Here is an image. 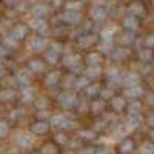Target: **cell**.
Masks as SVG:
<instances>
[{"label": "cell", "mask_w": 154, "mask_h": 154, "mask_svg": "<svg viewBox=\"0 0 154 154\" xmlns=\"http://www.w3.org/2000/svg\"><path fill=\"white\" fill-rule=\"evenodd\" d=\"M31 68L35 69V71H40L43 66H42V63H40V62H32V63H31Z\"/></svg>", "instance_id": "7a4b0ae2"}, {"label": "cell", "mask_w": 154, "mask_h": 154, "mask_svg": "<svg viewBox=\"0 0 154 154\" xmlns=\"http://www.w3.org/2000/svg\"><path fill=\"white\" fill-rule=\"evenodd\" d=\"M125 25H126V26H131V28L134 29V28L137 26V22H136L133 17H130V19H126V20H125Z\"/></svg>", "instance_id": "6da1fadb"}]
</instances>
